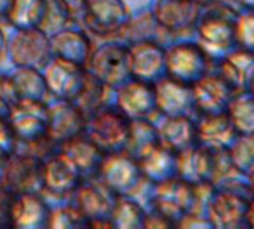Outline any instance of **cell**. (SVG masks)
I'll return each mask as SVG.
<instances>
[{
    "mask_svg": "<svg viewBox=\"0 0 254 229\" xmlns=\"http://www.w3.org/2000/svg\"><path fill=\"white\" fill-rule=\"evenodd\" d=\"M156 145H159V139L155 124H152L149 119L131 121L125 152H128L135 159H140Z\"/></svg>",
    "mask_w": 254,
    "mask_h": 229,
    "instance_id": "obj_31",
    "label": "cell"
},
{
    "mask_svg": "<svg viewBox=\"0 0 254 229\" xmlns=\"http://www.w3.org/2000/svg\"><path fill=\"white\" fill-rule=\"evenodd\" d=\"M131 19L125 0H86L82 22L86 30L100 37L124 31Z\"/></svg>",
    "mask_w": 254,
    "mask_h": 229,
    "instance_id": "obj_10",
    "label": "cell"
},
{
    "mask_svg": "<svg viewBox=\"0 0 254 229\" xmlns=\"http://www.w3.org/2000/svg\"><path fill=\"white\" fill-rule=\"evenodd\" d=\"M10 61L16 67L43 69L52 60L49 36L40 28H22L7 43Z\"/></svg>",
    "mask_w": 254,
    "mask_h": 229,
    "instance_id": "obj_9",
    "label": "cell"
},
{
    "mask_svg": "<svg viewBox=\"0 0 254 229\" xmlns=\"http://www.w3.org/2000/svg\"><path fill=\"white\" fill-rule=\"evenodd\" d=\"M173 227H174V224L171 221H168L165 216H162L159 212H156L153 209H150L144 215L143 228H173Z\"/></svg>",
    "mask_w": 254,
    "mask_h": 229,
    "instance_id": "obj_43",
    "label": "cell"
},
{
    "mask_svg": "<svg viewBox=\"0 0 254 229\" xmlns=\"http://www.w3.org/2000/svg\"><path fill=\"white\" fill-rule=\"evenodd\" d=\"M46 0H12L7 21L16 28H39L45 15Z\"/></svg>",
    "mask_w": 254,
    "mask_h": 229,
    "instance_id": "obj_33",
    "label": "cell"
},
{
    "mask_svg": "<svg viewBox=\"0 0 254 229\" xmlns=\"http://www.w3.org/2000/svg\"><path fill=\"white\" fill-rule=\"evenodd\" d=\"M137 161L140 173L147 183L158 185L177 177V156L162 145H156Z\"/></svg>",
    "mask_w": 254,
    "mask_h": 229,
    "instance_id": "obj_28",
    "label": "cell"
},
{
    "mask_svg": "<svg viewBox=\"0 0 254 229\" xmlns=\"http://www.w3.org/2000/svg\"><path fill=\"white\" fill-rule=\"evenodd\" d=\"M150 209L159 212L176 227L182 216L195 210V186L180 177L153 185Z\"/></svg>",
    "mask_w": 254,
    "mask_h": 229,
    "instance_id": "obj_8",
    "label": "cell"
},
{
    "mask_svg": "<svg viewBox=\"0 0 254 229\" xmlns=\"http://www.w3.org/2000/svg\"><path fill=\"white\" fill-rule=\"evenodd\" d=\"M131 79L155 83L167 75L165 48L156 40H137L128 46Z\"/></svg>",
    "mask_w": 254,
    "mask_h": 229,
    "instance_id": "obj_13",
    "label": "cell"
},
{
    "mask_svg": "<svg viewBox=\"0 0 254 229\" xmlns=\"http://www.w3.org/2000/svg\"><path fill=\"white\" fill-rule=\"evenodd\" d=\"M88 72L83 66L55 58L45 66V82L48 92L57 100L73 101L80 92Z\"/></svg>",
    "mask_w": 254,
    "mask_h": 229,
    "instance_id": "obj_12",
    "label": "cell"
},
{
    "mask_svg": "<svg viewBox=\"0 0 254 229\" xmlns=\"http://www.w3.org/2000/svg\"><path fill=\"white\" fill-rule=\"evenodd\" d=\"M49 209L42 194H15L10 207V228H46Z\"/></svg>",
    "mask_w": 254,
    "mask_h": 229,
    "instance_id": "obj_23",
    "label": "cell"
},
{
    "mask_svg": "<svg viewBox=\"0 0 254 229\" xmlns=\"http://www.w3.org/2000/svg\"><path fill=\"white\" fill-rule=\"evenodd\" d=\"M195 127L196 145L204 146L213 152L228 151L234 140L238 137V133L226 113L199 115V119L195 121Z\"/></svg>",
    "mask_w": 254,
    "mask_h": 229,
    "instance_id": "obj_22",
    "label": "cell"
},
{
    "mask_svg": "<svg viewBox=\"0 0 254 229\" xmlns=\"http://www.w3.org/2000/svg\"><path fill=\"white\" fill-rule=\"evenodd\" d=\"M58 151L71 161L83 179L97 176L100 164L104 158V153L100 151V148L95 146L83 133L61 143Z\"/></svg>",
    "mask_w": 254,
    "mask_h": 229,
    "instance_id": "obj_26",
    "label": "cell"
},
{
    "mask_svg": "<svg viewBox=\"0 0 254 229\" xmlns=\"http://www.w3.org/2000/svg\"><path fill=\"white\" fill-rule=\"evenodd\" d=\"M10 3H12V0H0V19L7 16Z\"/></svg>",
    "mask_w": 254,
    "mask_h": 229,
    "instance_id": "obj_45",
    "label": "cell"
},
{
    "mask_svg": "<svg viewBox=\"0 0 254 229\" xmlns=\"http://www.w3.org/2000/svg\"><path fill=\"white\" fill-rule=\"evenodd\" d=\"M146 210L129 195H118L110 212V225L116 229L143 228Z\"/></svg>",
    "mask_w": 254,
    "mask_h": 229,
    "instance_id": "obj_30",
    "label": "cell"
},
{
    "mask_svg": "<svg viewBox=\"0 0 254 229\" xmlns=\"http://www.w3.org/2000/svg\"><path fill=\"white\" fill-rule=\"evenodd\" d=\"M199 4H205V3H210V1H214V0H196Z\"/></svg>",
    "mask_w": 254,
    "mask_h": 229,
    "instance_id": "obj_49",
    "label": "cell"
},
{
    "mask_svg": "<svg viewBox=\"0 0 254 229\" xmlns=\"http://www.w3.org/2000/svg\"><path fill=\"white\" fill-rule=\"evenodd\" d=\"M131 121L116 107L104 104L86 116L83 134L106 153L121 152L127 148Z\"/></svg>",
    "mask_w": 254,
    "mask_h": 229,
    "instance_id": "obj_2",
    "label": "cell"
},
{
    "mask_svg": "<svg viewBox=\"0 0 254 229\" xmlns=\"http://www.w3.org/2000/svg\"><path fill=\"white\" fill-rule=\"evenodd\" d=\"M51 40V49H52V57L61 58L79 66H86L91 52H92V45L89 40V36L79 30V28H71L65 27L54 34L49 36Z\"/></svg>",
    "mask_w": 254,
    "mask_h": 229,
    "instance_id": "obj_25",
    "label": "cell"
},
{
    "mask_svg": "<svg viewBox=\"0 0 254 229\" xmlns=\"http://www.w3.org/2000/svg\"><path fill=\"white\" fill-rule=\"evenodd\" d=\"M18 95L12 83L10 76L0 75V118H7L12 107L16 104Z\"/></svg>",
    "mask_w": 254,
    "mask_h": 229,
    "instance_id": "obj_40",
    "label": "cell"
},
{
    "mask_svg": "<svg viewBox=\"0 0 254 229\" xmlns=\"http://www.w3.org/2000/svg\"><path fill=\"white\" fill-rule=\"evenodd\" d=\"M6 49H7V42H6V36H4L3 30L0 28V60H1V57L4 55Z\"/></svg>",
    "mask_w": 254,
    "mask_h": 229,
    "instance_id": "obj_46",
    "label": "cell"
},
{
    "mask_svg": "<svg viewBox=\"0 0 254 229\" xmlns=\"http://www.w3.org/2000/svg\"><path fill=\"white\" fill-rule=\"evenodd\" d=\"M116 107L129 119H149L156 112L153 83L128 79L116 88Z\"/></svg>",
    "mask_w": 254,
    "mask_h": 229,
    "instance_id": "obj_18",
    "label": "cell"
},
{
    "mask_svg": "<svg viewBox=\"0 0 254 229\" xmlns=\"http://www.w3.org/2000/svg\"><path fill=\"white\" fill-rule=\"evenodd\" d=\"M213 58L198 42H182L165 49L167 76L193 85L211 72Z\"/></svg>",
    "mask_w": 254,
    "mask_h": 229,
    "instance_id": "obj_5",
    "label": "cell"
},
{
    "mask_svg": "<svg viewBox=\"0 0 254 229\" xmlns=\"http://www.w3.org/2000/svg\"><path fill=\"white\" fill-rule=\"evenodd\" d=\"M229 161L235 171L253 179L254 171V140L253 134H238L234 143L226 151Z\"/></svg>",
    "mask_w": 254,
    "mask_h": 229,
    "instance_id": "obj_34",
    "label": "cell"
},
{
    "mask_svg": "<svg viewBox=\"0 0 254 229\" xmlns=\"http://www.w3.org/2000/svg\"><path fill=\"white\" fill-rule=\"evenodd\" d=\"M238 12L222 0L201 4L199 18L195 30L198 43L213 58L219 60L237 46L235 19Z\"/></svg>",
    "mask_w": 254,
    "mask_h": 229,
    "instance_id": "obj_1",
    "label": "cell"
},
{
    "mask_svg": "<svg viewBox=\"0 0 254 229\" xmlns=\"http://www.w3.org/2000/svg\"><path fill=\"white\" fill-rule=\"evenodd\" d=\"M46 228L54 229H77L88 228V221L76 209L74 204L60 206L49 209Z\"/></svg>",
    "mask_w": 254,
    "mask_h": 229,
    "instance_id": "obj_37",
    "label": "cell"
},
{
    "mask_svg": "<svg viewBox=\"0 0 254 229\" xmlns=\"http://www.w3.org/2000/svg\"><path fill=\"white\" fill-rule=\"evenodd\" d=\"M201 4L196 0H156L152 16L164 31L180 34L195 28Z\"/></svg>",
    "mask_w": 254,
    "mask_h": 229,
    "instance_id": "obj_16",
    "label": "cell"
},
{
    "mask_svg": "<svg viewBox=\"0 0 254 229\" xmlns=\"http://www.w3.org/2000/svg\"><path fill=\"white\" fill-rule=\"evenodd\" d=\"M67 9L70 10L71 16L74 21H80L82 16H83V12H85V4H86V0H61Z\"/></svg>",
    "mask_w": 254,
    "mask_h": 229,
    "instance_id": "obj_44",
    "label": "cell"
},
{
    "mask_svg": "<svg viewBox=\"0 0 254 229\" xmlns=\"http://www.w3.org/2000/svg\"><path fill=\"white\" fill-rule=\"evenodd\" d=\"M12 194H42V161L15 151L4 159L1 185Z\"/></svg>",
    "mask_w": 254,
    "mask_h": 229,
    "instance_id": "obj_11",
    "label": "cell"
},
{
    "mask_svg": "<svg viewBox=\"0 0 254 229\" xmlns=\"http://www.w3.org/2000/svg\"><path fill=\"white\" fill-rule=\"evenodd\" d=\"M153 89L156 112L162 116H190L195 112L190 85L165 75L153 83Z\"/></svg>",
    "mask_w": 254,
    "mask_h": 229,
    "instance_id": "obj_17",
    "label": "cell"
},
{
    "mask_svg": "<svg viewBox=\"0 0 254 229\" xmlns=\"http://www.w3.org/2000/svg\"><path fill=\"white\" fill-rule=\"evenodd\" d=\"M156 130L159 145L174 153L196 145V127L190 116H164Z\"/></svg>",
    "mask_w": 254,
    "mask_h": 229,
    "instance_id": "obj_27",
    "label": "cell"
},
{
    "mask_svg": "<svg viewBox=\"0 0 254 229\" xmlns=\"http://www.w3.org/2000/svg\"><path fill=\"white\" fill-rule=\"evenodd\" d=\"M205 218L211 228L252 229L254 227L253 195L216 188Z\"/></svg>",
    "mask_w": 254,
    "mask_h": 229,
    "instance_id": "obj_3",
    "label": "cell"
},
{
    "mask_svg": "<svg viewBox=\"0 0 254 229\" xmlns=\"http://www.w3.org/2000/svg\"><path fill=\"white\" fill-rule=\"evenodd\" d=\"M192 86L195 112L199 115L225 113L231 98L234 97L232 88L219 76V73L208 72Z\"/></svg>",
    "mask_w": 254,
    "mask_h": 229,
    "instance_id": "obj_19",
    "label": "cell"
},
{
    "mask_svg": "<svg viewBox=\"0 0 254 229\" xmlns=\"http://www.w3.org/2000/svg\"><path fill=\"white\" fill-rule=\"evenodd\" d=\"M74 21L70 10L61 0H46L45 15L39 25L42 31H45L48 36L68 27V24Z\"/></svg>",
    "mask_w": 254,
    "mask_h": 229,
    "instance_id": "obj_36",
    "label": "cell"
},
{
    "mask_svg": "<svg viewBox=\"0 0 254 229\" xmlns=\"http://www.w3.org/2000/svg\"><path fill=\"white\" fill-rule=\"evenodd\" d=\"M177 156V177L182 180L196 185L211 182L214 171V152L193 145L179 153Z\"/></svg>",
    "mask_w": 254,
    "mask_h": 229,
    "instance_id": "obj_24",
    "label": "cell"
},
{
    "mask_svg": "<svg viewBox=\"0 0 254 229\" xmlns=\"http://www.w3.org/2000/svg\"><path fill=\"white\" fill-rule=\"evenodd\" d=\"M4 159H6V158H0V185H1V179H3V170H4Z\"/></svg>",
    "mask_w": 254,
    "mask_h": 229,
    "instance_id": "obj_48",
    "label": "cell"
},
{
    "mask_svg": "<svg viewBox=\"0 0 254 229\" xmlns=\"http://www.w3.org/2000/svg\"><path fill=\"white\" fill-rule=\"evenodd\" d=\"M16 137L13 136L7 119L0 118V158H7L16 151Z\"/></svg>",
    "mask_w": 254,
    "mask_h": 229,
    "instance_id": "obj_41",
    "label": "cell"
},
{
    "mask_svg": "<svg viewBox=\"0 0 254 229\" xmlns=\"http://www.w3.org/2000/svg\"><path fill=\"white\" fill-rule=\"evenodd\" d=\"M46 136L52 139L58 146L83 133L86 118L73 101L58 100L57 103L46 106Z\"/></svg>",
    "mask_w": 254,
    "mask_h": 229,
    "instance_id": "obj_20",
    "label": "cell"
},
{
    "mask_svg": "<svg viewBox=\"0 0 254 229\" xmlns=\"http://www.w3.org/2000/svg\"><path fill=\"white\" fill-rule=\"evenodd\" d=\"M10 79L15 86L18 100L45 103V98L48 97L49 92L46 88L43 73H40V70L18 67V70L10 75Z\"/></svg>",
    "mask_w": 254,
    "mask_h": 229,
    "instance_id": "obj_29",
    "label": "cell"
},
{
    "mask_svg": "<svg viewBox=\"0 0 254 229\" xmlns=\"http://www.w3.org/2000/svg\"><path fill=\"white\" fill-rule=\"evenodd\" d=\"M235 42L237 46L254 49V16L253 9H243L235 19Z\"/></svg>",
    "mask_w": 254,
    "mask_h": 229,
    "instance_id": "obj_38",
    "label": "cell"
},
{
    "mask_svg": "<svg viewBox=\"0 0 254 229\" xmlns=\"http://www.w3.org/2000/svg\"><path fill=\"white\" fill-rule=\"evenodd\" d=\"M82 179L79 170L60 151L42 162V192L52 197H70Z\"/></svg>",
    "mask_w": 254,
    "mask_h": 229,
    "instance_id": "obj_14",
    "label": "cell"
},
{
    "mask_svg": "<svg viewBox=\"0 0 254 229\" xmlns=\"http://www.w3.org/2000/svg\"><path fill=\"white\" fill-rule=\"evenodd\" d=\"M13 195L15 194L0 186V228L10 227V207H12Z\"/></svg>",
    "mask_w": 254,
    "mask_h": 229,
    "instance_id": "obj_42",
    "label": "cell"
},
{
    "mask_svg": "<svg viewBox=\"0 0 254 229\" xmlns=\"http://www.w3.org/2000/svg\"><path fill=\"white\" fill-rule=\"evenodd\" d=\"M16 151L24 152V153H28L33 158H36V159H39V161L43 162L51 155H54L55 152H58V145L45 134V136H42V137H39L36 140H31V142L16 143Z\"/></svg>",
    "mask_w": 254,
    "mask_h": 229,
    "instance_id": "obj_39",
    "label": "cell"
},
{
    "mask_svg": "<svg viewBox=\"0 0 254 229\" xmlns=\"http://www.w3.org/2000/svg\"><path fill=\"white\" fill-rule=\"evenodd\" d=\"M88 72V70H86ZM107 88L106 85H103L98 79H95L92 75L88 73L85 83L80 89V92L76 95V98L73 100V103L76 104V107L86 116H89L91 113H94L97 109H100L101 106H104V100H106V94H107Z\"/></svg>",
    "mask_w": 254,
    "mask_h": 229,
    "instance_id": "obj_35",
    "label": "cell"
},
{
    "mask_svg": "<svg viewBox=\"0 0 254 229\" xmlns=\"http://www.w3.org/2000/svg\"><path fill=\"white\" fill-rule=\"evenodd\" d=\"M6 119L18 143L36 140L46 134V103L18 100Z\"/></svg>",
    "mask_w": 254,
    "mask_h": 229,
    "instance_id": "obj_15",
    "label": "cell"
},
{
    "mask_svg": "<svg viewBox=\"0 0 254 229\" xmlns=\"http://www.w3.org/2000/svg\"><path fill=\"white\" fill-rule=\"evenodd\" d=\"M216 73H219V76L232 88L234 92L253 91V51L235 46L226 55L219 58Z\"/></svg>",
    "mask_w": 254,
    "mask_h": 229,
    "instance_id": "obj_21",
    "label": "cell"
},
{
    "mask_svg": "<svg viewBox=\"0 0 254 229\" xmlns=\"http://www.w3.org/2000/svg\"><path fill=\"white\" fill-rule=\"evenodd\" d=\"M238 134L254 133L253 91L235 92L225 112Z\"/></svg>",
    "mask_w": 254,
    "mask_h": 229,
    "instance_id": "obj_32",
    "label": "cell"
},
{
    "mask_svg": "<svg viewBox=\"0 0 254 229\" xmlns=\"http://www.w3.org/2000/svg\"><path fill=\"white\" fill-rule=\"evenodd\" d=\"M70 197L73 198L71 204H74L88 221V228H112L109 218L118 195L97 176L82 179Z\"/></svg>",
    "mask_w": 254,
    "mask_h": 229,
    "instance_id": "obj_4",
    "label": "cell"
},
{
    "mask_svg": "<svg viewBox=\"0 0 254 229\" xmlns=\"http://www.w3.org/2000/svg\"><path fill=\"white\" fill-rule=\"evenodd\" d=\"M89 75L98 79L107 88H118L131 79L128 63V46L106 43L91 52L85 66Z\"/></svg>",
    "mask_w": 254,
    "mask_h": 229,
    "instance_id": "obj_7",
    "label": "cell"
},
{
    "mask_svg": "<svg viewBox=\"0 0 254 229\" xmlns=\"http://www.w3.org/2000/svg\"><path fill=\"white\" fill-rule=\"evenodd\" d=\"M237 1L243 9H253L254 7V0H234Z\"/></svg>",
    "mask_w": 254,
    "mask_h": 229,
    "instance_id": "obj_47",
    "label": "cell"
},
{
    "mask_svg": "<svg viewBox=\"0 0 254 229\" xmlns=\"http://www.w3.org/2000/svg\"><path fill=\"white\" fill-rule=\"evenodd\" d=\"M97 177L116 195H134L143 182L138 161L128 152L106 153Z\"/></svg>",
    "mask_w": 254,
    "mask_h": 229,
    "instance_id": "obj_6",
    "label": "cell"
}]
</instances>
